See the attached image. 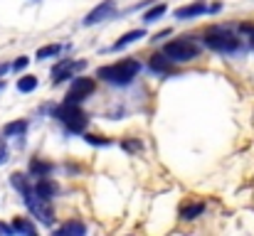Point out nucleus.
Returning a JSON list of instances; mask_svg holds the SVG:
<instances>
[{"label":"nucleus","instance_id":"nucleus-1","mask_svg":"<svg viewBox=\"0 0 254 236\" xmlns=\"http://www.w3.org/2000/svg\"><path fill=\"white\" fill-rule=\"evenodd\" d=\"M138 72H141V64H138L136 59H124V62H119V64H114V67H101V69H99V79H104V81H109V84L124 86V84H131Z\"/></svg>","mask_w":254,"mask_h":236},{"label":"nucleus","instance_id":"nucleus-2","mask_svg":"<svg viewBox=\"0 0 254 236\" xmlns=\"http://www.w3.org/2000/svg\"><path fill=\"white\" fill-rule=\"evenodd\" d=\"M205 45H207L210 49H215V52H225V54L240 49V40H237V35H235L232 30H227V27H215V30H210L207 37H205Z\"/></svg>","mask_w":254,"mask_h":236},{"label":"nucleus","instance_id":"nucleus-3","mask_svg":"<svg viewBox=\"0 0 254 236\" xmlns=\"http://www.w3.org/2000/svg\"><path fill=\"white\" fill-rule=\"evenodd\" d=\"M163 54L168 57L170 62H190V59H195V57L200 54V45L192 42L190 37H185V40H173V42H168V45L163 47Z\"/></svg>","mask_w":254,"mask_h":236},{"label":"nucleus","instance_id":"nucleus-4","mask_svg":"<svg viewBox=\"0 0 254 236\" xmlns=\"http://www.w3.org/2000/svg\"><path fill=\"white\" fill-rule=\"evenodd\" d=\"M22 197H25V204H27V209L42 222V224H52L55 222V212H52V204H50V199H45L42 194H37L32 187L27 189V192H22Z\"/></svg>","mask_w":254,"mask_h":236},{"label":"nucleus","instance_id":"nucleus-5","mask_svg":"<svg viewBox=\"0 0 254 236\" xmlns=\"http://www.w3.org/2000/svg\"><path fill=\"white\" fill-rule=\"evenodd\" d=\"M55 118H60L72 133H82L86 128V116L79 111L77 103H62L60 108H55Z\"/></svg>","mask_w":254,"mask_h":236},{"label":"nucleus","instance_id":"nucleus-6","mask_svg":"<svg viewBox=\"0 0 254 236\" xmlns=\"http://www.w3.org/2000/svg\"><path fill=\"white\" fill-rule=\"evenodd\" d=\"M91 91H94V81L84 77H77L74 84H72V89H69V94H67V103H82Z\"/></svg>","mask_w":254,"mask_h":236},{"label":"nucleus","instance_id":"nucleus-7","mask_svg":"<svg viewBox=\"0 0 254 236\" xmlns=\"http://www.w3.org/2000/svg\"><path fill=\"white\" fill-rule=\"evenodd\" d=\"M86 67V62H74V59H62L55 69H52V84H60L64 79H69L74 72H82Z\"/></svg>","mask_w":254,"mask_h":236},{"label":"nucleus","instance_id":"nucleus-8","mask_svg":"<svg viewBox=\"0 0 254 236\" xmlns=\"http://www.w3.org/2000/svg\"><path fill=\"white\" fill-rule=\"evenodd\" d=\"M116 12V5H114V0H104V2H99L89 15L84 17V25H99V22H104V20H109L111 15Z\"/></svg>","mask_w":254,"mask_h":236},{"label":"nucleus","instance_id":"nucleus-9","mask_svg":"<svg viewBox=\"0 0 254 236\" xmlns=\"http://www.w3.org/2000/svg\"><path fill=\"white\" fill-rule=\"evenodd\" d=\"M207 7H205V2H192V5H185V7H180V10H175V17L178 20H188V17H197V15H202Z\"/></svg>","mask_w":254,"mask_h":236},{"label":"nucleus","instance_id":"nucleus-10","mask_svg":"<svg viewBox=\"0 0 254 236\" xmlns=\"http://www.w3.org/2000/svg\"><path fill=\"white\" fill-rule=\"evenodd\" d=\"M35 192H37V194H42L45 199H52V197L60 192V187H57L52 180H40V182L35 185Z\"/></svg>","mask_w":254,"mask_h":236},{"label":"nucleus","instance_id":"nucleus-11","mask_svg":"<svg viewBox=\"0 0 254 236\" xmlns=\"http://www.w3.org/2000/svg\"><path fill=\"white\" fill-rule=\"evenodd\" d=\"M202 212H205V204H202V202H195V204H185V207L180 209V217H183L185 222H190V219L200 217Z\"/></svg>","mask_w":254,"mask_h":236},{"label":"nucleus","instance_id":"nucleus-12","mask_svg":"<svg viewBox=\"0 0 254 236\" xmlns=\"http://www.w3.org/2000/svg\"><path fill=\"white\" fill-rule=\"evenodd\" d=\"M141 37H146V32H143V30H133V32H126V35H124V37H121V40H119V42H116V45H114L111 49H124V47H128L131 42H136V40H141Z\"/></svg>","mask_w":254,"mask_h":236},{"label":"nucleus","instance_id":"nucleus-13","mask_svg":"<svg viewBox=\"0 0 254 236\" xmlns=\"http://www.w3.org/2000/svg\"><path fill=\"white\" fill-rule=\"evenodd\" d=\"M12 232H17V234H27V236L37 234L35 224H30L27 219H15V222H12Z\"/></svg>","mask_w":254,"mask_h":236},{"label":"nucleus","instance_id":"nucleus-14","mask_svg":"<svg viewBox=\"0 0 254 236\" xmlns=\"http://www.w3.org/2000/svg\"><path fill=\"white\" fill-rule=\"evenodd\" d=\"M170 64H173V62L166 59V54H153V57H151V69H153V72H161V74H163V72L170 69Z\"/></svg>","mask_w":254,"mask_h":236},{"label":"nucleus","instance_id":"nucleus-15","mask_svg":"<svg viewBox=\"0 0 254 236\" xmlns=\"http://www.w3.org/2000/svg\"><path fill=\"white\" fill-rule=\"evenodd\" d=\"M30 172H32L35 177H45V175L52 172V165H50V162H42V160H32V162H30Z\"/></svg>","mask_w":254,"mask_h":236},{"label":"nucleus","instance_id":"nucleus-16","mask_svg":"<svg viewBox=\"0 0 254 236\" xmlns=\"http://www.w3.org/2000/svg\"><path fill=\"white\" fill-rule=\"evenodd\" d=\"M86 229H84V224H79V222H69V224H64L57 234L60 236H82Z\"/></svg>","mask_w":254,"mask_h":236},{"label":"nucleus","instance_id":"nucleus-17","mask_svg":"<svg viewBox=\"0 0 254 236\" xmlns=\"http://www.w3.org/2000/svg\"><path fill=\"white\" fill-rule=\"evenodd\" d=\"M166 10H168V7H166L163 2H161V5H156V7H151V10L143 15V22H148V25H151V22H156L158 17H163V15H166Z\"/></svg>","mask_w":254,"mask_h":236},{"label":"nucleus","instance_id":"nucleus-18","mask_svg":"<svg viewBox=\"0 0 254 236\" xmlns=\"http://www.w3.org/2000/svg\"><path fill=\"white\" fill-rule=\"evenodd\" d=\"M25 131H27V123H25V121H15V123H7V126L2 128L5 136H22Z\"/></svg>","mask_w":254,"mask_h":236},{"label":"nucleus","instance_id":"nucleus-19","mask_svg":"<svg viewBox=\"0 0 254 236\" xmlns=\"http://www.w3.org/2000/svg\"><path fill=\"white\" fill-rule=\"evenodd\" d=\"M17 89H20L22 94L35 91V89H37V77H22L20 81H17Z\"/></svg>","mask_w":254,"mask_h":236},{"label":"nucleus","instance_id":"nucleus-20","mask_svg":"<svg viewBox=\"0 0 254 236\" xmlns=\"http://www.w3.org/2000/svg\"><path fill=\"white\" fill-rule=\"evenodd\" d=\"M12 187H15V189H20V194H22V192H27V189H30L27 177H25V175H20V172H15V175H12Z\"/></svg>","mask_w":254,"mask_h":236},{"label":"nucleus","instance_id":"nucleus-21","mask_svg":"<svg viewBox=\"0 0 254 236\" xmlns=\"http://www.w3.org/2000/svg\"><path fill=\"white\" fill-rule=\"evenodd\" d=\"M60 54V45H47L37 52V59H47V57H57Z\"/></svg>","mask_w":254,"mask_h":236},{"label":"nucleus","instance_id":"nucleus-22","mask_svg":"<svg viewBox=\"0 0 254 236\" xmlns=\"http://www.w3.org/2000/svg\"><path fill=\"white\" fill-rule=\"evenodd\" d=\"M27 64H30V59H27V57H17V62H15V64H12L10 69H12V72H22V69H25Z\"/></svg>","mask_w":254,"mask_h":236},{"label":"nucleus","instance_id":"nucleus-23","mask_svg":"<svg viewBox=\"0 0 254 236\" xmlns=\"http://www.w3.org/2000/svg\"><path fill=\"white\" fill-rule=\"evenodd\" d=\"M86 143H89V145H109V141H104V138H94V136H86Z\"/></svg>","mask_w":254,"mask_h":236},{"label":"nucleus","instance_id":"nucleus-24","mask_svg":"<svg viewBox=\"0 0 254 236\" xmlns=\"http://www.w3.org/2000/svg\"><path fill=\"white\" fill-rule=\"evenodd\" d=\"M7 160V145H5V141L0 138V165Z\"/></svg>","mask_w":254,"mask_h":236},{"label":"nucleus","instance_id":"nucleus-25","mask_svg":"<svg viewBox=\"0 0 254 236\" xmlns=\"http://www.w3.org/2000/svg\"><path fill=\"white\" fill-rule=\"evenodd\" d=\"M0 234H12V227H7V224H0Z\"/></svg>","mask_w":254,"mask_h":236},{"label":"nucleus","instance_id":"nucleus-26","mask_svg":"<svg viewBox=\"0 0 254 236\" xmlns=\"http://www.w3.org/2000/svg\"><path fill=\"white\" fill-rule=\"evenodd\" d=\"M126 150H138V143H124Z\"/></svg>","mask_w":254,"mask_h":236},{"label":"nucleus","instance_id":"nucleus-27","mask_svg":"<svg viewBox=\"0 0 254 236\" xmlns=\"http://www.w3.org/2000/svg\"><path fill=\"white\" fill-rule=\"evenodd\" d=\"M220 7H222V5H220V2H215V5H210V7H207V10H210V12H217V10H220Z\"/></svg>","mask_w":254,"mask_h":236},{"label":"nucleus","instance_id":"nucleus-28","mask_svg":"<svg viewBox=\"0 0 254 236\" xmlns=\"http://www.w3.org/2000/svg\"><path fill=\"white\" fill-rule=\"evenodd\" d=\"M247 32H250V45H252V49H254V27L252 30H247Z\"/></svg>","mask_w":254,"mask_h":236},{"label":"nucleus","instance_id":"nucleus-29","mask_svg":"<svg viewBox=\"0 0 254 236\" xmlns=\"http://www.w3.org/2000/svg\"><path fill=\"white\" fill-rule=\"evenodd\" d=\"M7 69H10V67H7V64H0V77H2V74H5V72H7Z\"/></svg>","mask_w":254,"mask_h":236}]
</instances>
